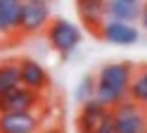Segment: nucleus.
<instances>
[{"label": "nucleus", "mask_w": 147, "mask_h": 133, "mask_svg": "<svg viewBox=\"0 0 147 133\" xmlns=\"http://www.w3.org/2000/svg\"><path fill=\"white\" fill-rule=\"evenodd\" d=\"M19 14H22V0H0V33L3 36H22L19 33Z\"/></svg>", "instance_id": "nucleus-11"}, {"label": "nucleus", "mask_w": 147, "mask_h": 133, "mask_svg": "<svg viewBox=\"0 0 147 133\" xmlns=\"http://www.w3.org/2000/svg\"><path fill=\"white\" fill-rule=\"evenodd\" d=\"M128 100L147 107V66H142L140 74L133 76L131 86H128Z\"/></svg>", "instance_id": "nucleus-14"}, {"label": "nucleus", "mask_w": 147, "mask_h": 133, "mask_svg": "<svg viewBox=\"0 0 147 133\" xmlns=\"http://www.w3.org/2000/svg\"><path fill=\"white\" fill-rule=\"evenodd\" d=\"M112 119H114L116 133H145L147 131V107L128 98L112 109Z\"/></svg>", "instance_id": "nucleus-1"}, {"label": "nucleus", "mask_w": 147, "mask_h": 133, "mask_svg": "<svg viewBox=\"0 0 147 133\" xmlns=\"http://www.w3.org/2000/svg\"><path fill=\"white\" fill-rule=\"evenodd\" d=\"M140 22H142V26H145V31H147V3L140 7Z\"/></svg>", "instance_id": "nucleus-17"}, {"label": "nucleus", "mask_w": 147, "mask_h": 133, "mask_svg": "<svg viewBox=\"0 0 147 133\" xmlns=\"http://www.w3.org/2000/svg\"><path fill=\"white\" fill-rule=\"evenodd\" d=\"M95 133H116L114 131V119H112V109H109V114L105 117V121L100 124V126L95 128Z\"/></svg>", "instance_id": "nucleus-16"}, {"label": "nucleus", "mask_w": 147, "mask_h": 133, "mask_svg": "<svg viewBox=\"0 0 147 133\" xmlns=\"http://www.w3.org/2000/svg\"><path fill=\"white\" fill-rule=\"evenodd\" d=\"M133 76H135V66L131 62H112L100 69V74L95 76V83L102 86V88L128 95V86H131Z\"/></svg>", "instance_id": "nucleus-3"}, {"label": "nucleus", "mask_w": 147, "mask_h": 133, "mask_svg": "<svg viewBox=\"0 0 147 133\" xmlns=\"http://www.w3.org/2000/svg\"><path fill=\"white\" fill-rule=\"evenodd\" d=\"M50 5L43 3H24L22 0V14H19V33L22 36H36L45 31V26L50 24Z\"/></svg>", "instance_id": "nucleus-4"}, {"label": "nucleus", "mask_w": 147, "mask_h": 133, "mask_svg": "<svg viewBox=\"0 0 147 133\" xmlns=\"http://www.w3.org/2000/svg\"><path fill=\"white\" fill-rule=\"evenodd\" d=\"M48 133H62V131H59V128H52V131H48Z\"/></svg>", "instance_id": "nucleus-19"}, {"label": "nucleus", "mask_w": 147, "mask_h": 133, "mask_svg": "<svg viewBox=\"0 0 147 133\" xmlns=\"http://www.w3.org/2000/svg\"><path fill=\"white\" fill-rule=\"evenodd\" d=\"M0 45H3V33H0Z\"/></svg>", "instance_id": "nucleus-21"}, {"label": "nucleus", "mask_w": 147, "mask_h": 133, "mask_svg": "<svg viewBox=\"0 0 147 133\" xmlns=\"http://www.w3.org/2000/svg\"><path fill=\"white\" fill-rule=\"evenodd\" d=\"M140 3H126V0H107V19L133 24L140 19Z\"/></svg>", "instance_id": "nucleus-12"}, {"label": "nucleus", "mask_w": 147, "mask_h": 133, "mask_svg": "<svg viewBox=\"0 0 147 133\" xmlns=\"http://www.w3.org/2000/svg\"><path fill=\"white\" fill-rule=\"evenodd\" d=\"M38 105H40V93L26 88V86H19V88L0 95V112H26V109H36Z\"/></svg>", "instance_id": "nucleus-7"}, {"label": "nucleus", "mask_w": 147, "mask_h": 133, "mask_svg": "<svg viewBox=\"0 0 147 133\" xmlns=\"http://www.w3.org/2000/svg\"><path fill=\"white\" fill-rule=\"evenodd\" d=\"M19 62V74H22V86H26V88H31L36 93H43L48 90L50 86V74L45 71V66L38 64L36 60H29V57H22Z\"/></svg>", "instance_id": "nucleus-9"}, {"label": "nucleus", "mask_w": 147, "mask_h": 133, "mask_svg": "<svg viewBox=\"0 0 147 133\" xmlns=\"http://www.w3.org/2000/svg\"><path fill=\"white\" fill-rule=\"evenodd\" d=\"M40 117L36 109L26 112H0V133H38Z\"/></svg>", "instance_id": "nucleus-5"}, {"label": "nucleus", "mask_w": 147, "mask_h": 133, "mask_svg": "<svg viewBox=\"0 0 147 133\" xmlns=\"http://www.w3.org/2000/svg\"><path fill=\"white\" fill-rule=\"evenodd\" d=\"M97 36L102 41L112 43V45H135L138 38H140V31L128 24V22H114V19H107V22L100 26Z\"/></svg>", "instance_id": "nucleus-6"}, {"label": "nucleus", "mask_w": 147, "mask_h": 133, "mask_svg": "<svg viewBox=\"0 0 147 133\" xmlns=\"http://www.w3.org/2000/svg\"><path fill=\"white\" fill-rule=\"evenodd\" d=\"M22 86V74H19V62L12 60V62H5L0 64V95L10 93L14 88Z\"/></svg>", "instance_id": "nucleus-13"}, {"label": "nucleus", "mask_w": 147, "mask_h": 133, "mask_svg": "<svg viewBox=\"0 0 147 133\" xmlns=\"http://www.w3.org/2000/svg\"><path fill=\"white\" fill-rule=\"evenodd\" d=\"M145 133H147V131H145Z\"/></svg>", "instance_id": "nucleus-22"}, {"label": "nucleus", "mask_w": 147, "mask_h": 133, "mask_svg": "<svg viewBox=\"0 0 147 133\" xmlns=\"http://www.w3.org/2000/svg\"><path fill=\"white\" fill-rule=\"evenodd\" d=\"M76 12L83 26L97 36L100 26L107 22V0H76Z\"/></svg>", "instance_id": "nucleus-8"}, {"label": "nucleus", "mask_w": 147, "mask_h": 133, "mask_svg": "<svg viewBox=\"0 0 147 133\" xmlns=\"http://www.w3.org/2000/svg\"><path fill=\"white\" fill-rule=\"evenodd\" d=\"M24 3H43V5H50L52 0H24Z\"/></svg>", "instance_id": "nucleus-18"}, {"label": "nucleus", "mask_w": 147, "mask_h": 133, "mask_svg": "<svg viewBox=\"0 0 147 133\" xmlns=\"http://www.w3.org/2000/svg\"><path fill=\"white\" fill-rule=\"evenodd\" d=\"M93 98H95V76H86L76 88V100L83 105V102L93 100Z\"/></svg>", "instance_id": "nucleus-15"}, {"label": "nucleus", "mask_w": 147, "mask_h": 133, "mask_svg": "<svg viewBox=\"0 0 147 133\" xmlns=\"http://www.w3.org/2000/svg\"><path fill=\"white\" fill-rule=\"evenodd\" d=\"M45 38L59 55H69L78 48L83 36L81 29L69 19H50V24L45 26Z\"/></svg>", "instance_id": "nucleus-2"}, {"label": "nucleus", "mask_w": 147, "mask_h": 133, "mask_svg": "<svg viewBox=\"0 0 147 133\" xmlns=\"http://www.w3.org/2000/svg\"><path fill=\"white\" fill-rule=\"evenodd\" d=\"M109 114V109L105 105H100L95 98L83 102V107H81V114H78V133H95V128L100 124L105 121V117Z\"/></svg>", "instance_id": "nucleus-10"}, {"label": "nucleus", "mask_w": 147, "mask_h": 133, "mask_svg": "<svg viewBox=\"0 0 147 133\" xmlns=\"http://www.w3.org/2000/svg\"><path fill=\"white\" fill-rule=\"evenodd\" d=\"M126 3H140V0H126Z\"/></svg>", "instance_id": "nucleus-20"}]
</instances>
